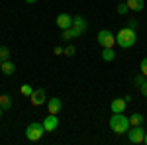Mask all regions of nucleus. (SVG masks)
<instances>
[{
    "instance_id": "nucleus-3",
    "label": "nucleus",
    "mask_w": 147,
    "mask_h": 145,
    "mask_svg": "<svg viewBox=\"0 0 147 145\" xmlns=\"http://www.w3.org/2000/svg\"><path fill=\"white\" fill-rule=\"evenodd\" d=\"M43 134H45V127H43V123H39V122H32L26 127V137L30 141H39L43 137Z\"/></svg>"
},
{
    "instance_id": "nucleus-20",
    "label": "nucleus",
    "mask_w": 147,
    "mask_h": 145,
    "mask_svg": "<svg viewBox=\"0 0 147 145\" xmlns=\"http://www.w3.org/2000/svg\"><path fill=\"white\" fill-rule=\"evenodd\" d=\"M77 53V49H75V45H67L65 49H63V55H67V57H73Z\"/></svg>"
},
{
    "instance_id": "nucleus-15",
    "label": "nucleus",
    "mask_w": 147,
    "mask_h": 145,
    "mask_svg": "<svg viewBox=\"0 0 147 145\" xmlns=\"http://www.w3.org/2000/svg\"><path fill=\"white\" fill-rule=\"evenodd\" d=\"M0 108L2 110H10L12 108V98L8 94H0Z\"/></svg>"
},
{
    "instance_id": "nucleus-2",
    "label": "nucleus",
    "mask_w": 147,
    "mask_h": 145,
    "mask_svg": "<svg viewBox=\"0 0 147 145\" xmlns=\"http://www.w3.org/2000/svg\"><path fill=\"white\" fill-rule=\"evenodd\" d=\"M110 129H112L116 135H122V134H127L129 129V120L122 116V114H114L110 118Z\"/></svg>"
},
{
    "instance_id": "nucleus-8",
    "label": "nucleus",
    "mask_w": 147,
    "mask_h": 145,
    "mask_svg": "<svg viewBox=\"0 0 147 145\" xmlns=\"http://www.w3.org/2000/svg\"><path fill=\"white\" fill-rule=\"evenodd\" d=\"M125 106H127V100H125V98H116V100H112V104H110V110H112L114 114H124Z\"/></svg>"
},
{
    "instance_id": "nucleus-5",
    "label": "nucleus",
    "mask_w": 147,
    "mask_h": 145,
    "mask_svg": "<svg viewBox=\"0 0 147 145\" xmlns=\"http://www.w3.org/2000/svg\"><path fill=\"white\" fill-rule=\"evenodd\" d=\"M127 137H129V141L131 143H143V139H145V129L141 127V125H134L131 127V132L127 129Z\"/></svg>"
},
{
    "instance_id": "nucleus-28",
    "label": "nucleus",
    "mask_w": 147,
    "mask_h": 145,
    "mask_svg": "<svg viewBox=\"0 0 147 145\" xmlns=\"http://www.w3.org/2000/svg\"><path fill=\"white\" fill-rule=\"evenodd\" d=\"M24 2H26V4H35L37 0H24Z\"/></svg>"
},
{
    "instance_id": "nucleus-6",
    "label": "nucleus",
    "mask_w": 147,
    "mask_h": 145,
    "mask_svg": "<svg viewBox=\"0 0 147 145\" xmlns=\"http://www.w3.org/2000/svg\"><path fill=\"white\" fill-rule=\"evenodd\" d=\"M43 127H45V134L47 132H55L57 125H59V120H57V114H49V116H45V120H43Z\"/></svg>"
},
{
    "instance_id": "nucleus-24",
    "label": "nucleus",
    "mask_w": 147,
    "mask_h": 145,
    "mask_svg": "<svg viewBox=\"0 0 147 145\" xmlns=\"http://www.w3.org/2000/svg\"><path fill=\"white\" fill-rule=\"evenodd\" d=\"M71 34H73V37H80V35L84 34V32H80L79 28H75V26H71Z\"/></svg>"
},
{
    "instance_id": "nucleus-17",
    "label": "nucleus",
    "mask_w": 147,
    "mask_h": 145,
    "mask_svg": "<svg viewBox=\"0 0 147 145\" xmlns=\"http://www.w3.org/2000/svg\"><path fill=\"white\" fill-rule=\"evenodd\" d=\"M8 59H10V49L0 45V61H8Z\"/></svg>"
},
{
    "instance_id": "nucleus-21",
    "label": "nucleus",
    "mask_w": 147,
    "mask_h": 145,
    "mask_svg": "<svg viewBox=\"0 0 147 145\" xmlns=\"http://www.w3.org/2000/svg\"><path fill=\"white\" fill-rule=\"evenodd\" d=\"M127 12H129V8H127V4L122 0V2L118 4V14H122V16H124V14H127Z\"/></svg>"
},
{
    "instance_id": "nucleus-12",
    "label": "nucleus",
    "mask_w": 147,
    "mask_h": 145,
    "mask_svg": "<svg viewBox=\"0 0 147 145\" xmlns=\"http://www.w3.org/2000/svg\"><path fill=\"white\" fill-rule=\"evenodd\" d=\"M0 71H2L4 75H8V77H10V75H14V73H16V65L12 63L10 59H8V61H2V67H0Z\"/></svg>"
},
{
    "instance_id": "nucleus-11",
    "label": "nucleus",
    "mask_w": 147,
    "mask_h": 145,
    "mask_svg": "<svg viewBox=\"0 0 147 145\" xmlns=\"http://www.w3.org/2000/svg\"><path fill=\"white\" fill-rule=\"evenodd\" d=\"M125 4H127L129 10L141 12V10H143V6H145V0H125Z\"/></svg>"
},
{
    "instance_id": "nucleus-18",
    "label": "nucleus",
    "mask_w": 147,
    "mask_h": 145,
    "mask_svg": "<svg viewBox=\"0 0 147 145\" xmlns=\"http://www.w3.org/2000/svg\"><path fill=\"white\" fill-rule=\"evenodd\" d=\"M20 92H22V96H32V92H34V88L30 86V84H22V88H20Z\"/></svg>"
},
{
    "instance_id": "nucleus-30",
    "label": "nucleus",
    "mask_w": 147,
    "mask_h": 145,
    "mask_svg": "<svg viewBox=\"0 0 147 145\" xmlns=\"http://www.w3.org/2000/svg\"><path fill=\"white\" fill-rule=\"evenodd\" d=\"M2 112H4V110H2V108H0V118H2Z\"/></svg>"
},
{
    "instance_id": "nucleus-26",
    "label": "nucleus",
    "mask_w": 147,
    "mask_h": 145,
    "mask_svg": "<svg viewBox=\"0 0 147 145\" xmlns=\"http://www.w3.org/2000/svg\"><path fill=\"white\" fill-rule=\"evenodd\" d=\"M53 53H55V55H63V47H59V45L53 47Z\"/></svg>"
},
{
    "instance_id": "nucleus-19",
    "label": "nucleus",
    "mask_w": 147,
    "mask_h": 145,
    "mask_svg": "<svg viewBox=\"0 0 147 145\" xmlns=\"http://www.w3.org/2000/svg\"><path fill=\"white\" fill-rule=\"evenodd\" d=\"M145 80H147V77H143V75L139 73V75H137V77L134 78V86H137V88H139V86H141V84H143Z\"/></svg>"
},
{
    "instance_id": "nucleus-4",
    "label": "nucleus",
    "mask_w": 147,
    "mask_h": 145,
    "mask_svg": "<svg viewBox=\"0 0 147 145\" xmlns=\"http://www.w3.org/2000/svg\"><path fill=\"white\" fill-rule=\"evenodd\" d=\"M96 41H98L100 47H114L116 45V35L112 32H108V30H102L98 34V37H96Z\"/></svg>"
},
{
    "instance_id": "nucleus-32",
    "label": "nucleus",
    "mask_w": 147,
    "mask_h": 145,
    "mask_svg": "<svg viewBox=\"0 0 147 145\" xmlns=\"http://www.w3.org/2000/svg\"><path fill=\"white\" fill-rule=\"evenodd\" d=\"M120 2H122V0H120Z\"/></svg>"
},
{
    "instance_id": "nucleus-22",
    "label": "nucleus",
    "mask_w": 147,
    "mask_h": 145,
    "mask_svg": "<svg viewBox=\"0 0 147 145\" xmlns=\"http://www.w3.org/2000/svg\"><path fill=\"white\" fill-rule=\"evenodd\" d=\"M61 39H65V41H69V39H73V34H71V28H67V30H63V34H61Z\"/></svg>"
},
{
    "instance_id": "nucleus-16",
    "label": "nucleus",
    "mask_w": 147,
    "mask_h": 145,
    "mask_svg": "<svg viewBox=\"0 0 147 145\" xmlns=\"http://www.w3.org/2000/svg\"><path fill=\"white\" fill-rule=\"evenodd\" d=\"M129 120V127H134V125H141L143 123V116L141 114H131V118H127Z\"/></svg>"
},
{
    "instance_id": "nucleus-25",
    "label": "nucleus",
    "mask_w": 147,
    "mask_h": 145,
    "mask_svg": "<svg viewBox=\"0 0 147 145\" xmlns=\"http://www.w3.org/2000/svg\"><path fill=\"white\" fill-rule=\"evenodd\" d=\"M139 90H141V94H143V96H147V80L141 84V86H139Z\"/></svg>"
},
{
    "instance_id": "nucleus-1",
    "label": "nucleus",
    "mask_w": 147,
    "mask_h": 145,
    "mask_svg": "<svg viewBox=\"0 0 147 145\" xmlns=\"http://www.w3.org/2000/svg\"><path fill=\"white\" fill-rule=\"evenodd\" d=\"M137 41L136 37V30H131V28H122L120 32H118V35H116V43L120 45V47H124V49H129V47H134Z\"/></svg>"
},
{
    "instance_id": "nucleus-23",
    "label": "nucleus",
    "mask_w": 147,
    "mask_h": 145,
    "mask_svg": "<svg viewBox=\"0 0 147 145\" xmlns=\"http://www.w3.org/2000/svg\"><path fill=\"white\" fill-rule=\"evenodd\" d=\"M139 73H141L143 77H147V57L141 61V65H139Z\"/></svg>"
},
{
    "instance_id": "nucleus-7",
    "label": "nucleus",
    "mask_w": 147,
    "mask_h": 145,
    "mask_svg": "<svg viewBox=\"0 0 147 145\" xmlns=\"http://www.w3.org/2000/svg\"><path fill=\"white\" fill-rule=\"evenodd\" d=\"M45 90L43 88H37L32 92V96H30V102H32V106H41L43 102H45Z\"/></svg>"
},
{
    "instance_id": "nucleus-9",
    "label": "nucleus",
    "mask_w": 147,
    "mask_h": 145,
    "mask_svg": "<svg viewBox=\"0 0 147 145\" xmlns=\"http://www.w3.org/2000/svg\"><path fill=\"white\" fill-rule=\"evenodd\" d=\"M55 22H57V26H59L61 30H67V28H71V26H73V18H71L69 14H65V12H63V14H59V16H57Z\"/></svg>"
},
{
    "instance_id": "nucleus-31",
    "label": "nucleus",
    "mask_w": 147,
    "mask_h": 145,
    "mask_svg": "<svg viewBox=\"0 0 147 145\" xmlns=\"http://www.w3.org/2000/svg\"><path fill=\"white\" fill-rule=\"evenodd\" d=\"M0 67H2V61H0Z\"/></svg>"
},
{
    "instance_id": "nucleus-27",
    "label": "nucleus",
    "mask_w": 147,
    "mask_h": 145,
    "mask_svg": "<svg viewBox=\"0 0 147 145\" xmlns=\"http://www.w3.org/2000/svg\"><path fill=\"white\" fill-rule=\"evenodd\" d=\"M127 28H131V30H136V28H137V20H131V22H127Z\"/></svg>"
},
{
    "instance_id": "nucleus-10",
    "label": "nucleus",
    "mask_w": 147,
    "mask_h": 145,
    "mask_svg": "<svg viewBox=\"0 0 147 145\" xmlns=\"http://www.w3.org/2000/svg\"><path fill=\"white\" fill-rule=\"evenodd\" d=\"M61 108H63V104H61L59 98H49L47 100V110H49V114H59Z\"/></svg>"
},
{
    "instance_id": "nucleus-14",
    "label": "nucleus",
    "mask_w": 147,
    "mask_h": 145,
    "mask_svg": "<svg viewBox=\"0 0 147 145\" xmlns=\"http://www.w3.org/2000/svg\"><path fill=\"white\" fill-rule=\"evenodd\" d=\"M114 57H116V53H114V47H102V59L104 61H114Z\"/></svg>"
},
{
    "instance_id": "nucleus-13",
    "label": "nucleus",
    "mask_w": 147,
    "mask_h": 145,
    "mask_svg": "<svg viewBox=\"0 0 147 145\" xmlns=\"http://www.w3.org/2000/svg\"><path fill=\"white\" fill-rule=\"evenodd\" d=\"M73 26L79 28L80 32H86V28H88V24H86V20H84L82 16H75V18H73Z\"/></svg>"
},
{
    "instance_id": "nucleus-29",
    "label": "nucleus",
    "mask_w": 147,
    "mask_h": 145,
    "mask_svg": "<svg viewBox=\"0 0 147 145\" xmlns=\"http://www.w3.org/2000/svg\"><path fill=\"white\" fill-rule=\"evenodd\" d=\"M143 143H147V132H145V139H143Z\"/></svg>"
}]
</instances>
